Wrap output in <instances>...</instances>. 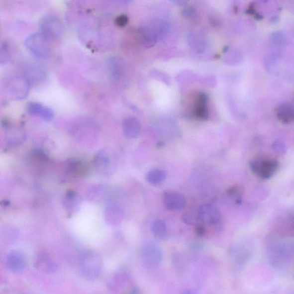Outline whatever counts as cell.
I'll list each match as a JSON object with an SVG mask.
<instances>
[{
  "mask_svg": "<svg viewBox=\"0 0 294 294\" xmlns=\"http://www.w3.org/2000/svg\"><path fill=\"white\" fill-rule=\"evenodd\" d=\"M25 44L27 49L36 58L44 59L49 57V40L40 32L35 33L28 36Z\"/></svg>",
  "mask_w": 294,
  "mask_h": 294,
  "instance_id": "cell-2",
  "label": "cell"
},
{
  "mask_svg": "<svg viewBox=\"0 0 294 294\" xmlns=\"http://www.w3.org/2000/svg\"><path fill=\"white\" fill-rule=\"evenodd\" d=\"M164 203L167 209L171 211H180L185 207L186 200L180 193L175 192H167L164 195Z\"/></svg>",
  "mask_w": 294,
  "mask_h": 294,
  "instance_id": "cell-8",
  "label": "cell"
},
{
  "mask_svg": "<svg viewBox=\"0 0 294 294\" xmlns=\"http://www.w3.org/2000/svg\"><path fill=\"white\" fill-rule=\"evenodd\" d=\"M28 112L32 116H38L47 121L51 120L54 117V111L49 107L43 104L31 102L27 104Z\"/></svg>",
  "mask_w": 294,
  "mask_h": 294,
  "instance_id": "cell-9",
  "label": "cell"
},
{
  "mask_svg": "<svg viewBox=\"0 0 294 294\" xmlns=\"http://www.w3.org/2000/svg\"><path fill=\"white\" fill-rule=\"evenodd\" d=\"M141 33H142L143 42L145 46L150 48L155 45L158 38V33L155 29L144 28Z\"/></svg>",
  "mask_w": 294,
  "mask_h": 294,
  "instance_id": "cell-14",
  "label": "cell"
},
{
  "mask_svg": "<svg viewBox=\"0 0 294 294\" xmlns=\"http://www.w3.org/2000/svg\"><path fill=\"white\" fill-rule=\"evenodd\" d=\"M9 47L8 42H3L0 46V63L4 64L9 60Z\"/></svg>",
  "mask_w": 294,
  "mask_h": 294,
  "instance_id": "cell-20",
  "label": "cell"
},
{
  "mask_svg": "<svg viewBox=\"0 0 294 294\" xmlns=\"http://www.w3.org/2000/svg\"><path fill=\"white\" fill-rule=\"evenodd\" d=\"M194 114L200 120H206L209 117L207 108V96L203 93H199L196 96Z\"/></svg>",
  "mask_w": 294,
  "mask_h": 294,
  "instance_id": "cell-10",
  "label": "cell"
},
{
  "mask_svg": "<svg viewBox=\"0 0 294 294\" xmlns=\"http://www.w3.org/2000/svg\"><path fill=\"white\" fill-rule=\"evenodd\" d=\"M152 232L159 240H165L168 237V230L166 223L162 220H156L152 225Z\"/></svg>",
  "mask_w": 294,
  "mask_h": 294,
  "instance_id": "cell-15",
  "label": "cell"
},
{
  "mask_svg": "<svg viewBox=\"0 0 294 294\" xmlns=\"http://www.w3.org/2000/svg\"><path fill=\"white\" fill-rule=\"evenodd\" d=\"M128 18L127 16L125 15H121L117 17L116 20V24L119 26V27H124L128 23Z\"/></svg>",
  "mask_w": 294,
  "mask_h": 294,
  "instance_id": "cell-22",
  "label": "cell"
},
{
  "mask_svg": "<svg viewBox=\"0 0 294 294\" xmlns=\"http://www.w3.org/2000/svg\"><path fill=\"white\" fill-rule=\"evenodd\" d=\"M252 172L257 177L267 180L273 177L279 167V163L273 158L261 157L255 159L249 163Z\"/></svg>",
  "mask_w": 294,
  "mask_h": 294,
  "instance_id": "cell-3",
  "label": "cell"
},
{
  "mask_svg": "<svg viewBox=\"0 0 294 294\" xmlns=\"http://www.w3.org/2000/svg\"><path fill=\"white\" fill-rule=\"evenodd\" d=\"M102 260L95 253H88L82 258L81 271L83 276L87 280L95 281L101 274Z\"/></svg>",
  "mask_w": 294,
  "mask_h": 294,
  "instance_id": "cell-1",
  "label": "cell"
},
{
  "mask_svg": "<svg viewBox=\"0 0 294 294\" xmlns=\"http://www.w3.org/2000/svg\"><path fill=\"white\" fill-rule=\"evenodd\" d=\"M130 294H138V292H137V290L135 289L133 290V291H132Z\"/></svg>",
  "mask_w": 294,
  "mask_h": 294,
  "instance_id": "cell-24",
  "label": "cell"
},
{
  "mask_svg": "<svg viewBox=\"0 0 294 294\" xmlns=\"http://www.w3.org/2000/svg\"><path fill=\"white\" fill-rule=\"evenodd\" d=\"M122 129L124 135L127 138L135 139L139 135L141 125L140 122L135 117H128L125 119L122 123Z\"/></svg>",
  "mask_w": 294,
  "mask_h": 294,
  "instance_id": "cell-11",
  "label": "cell"
},
{
  "mask_svg": "<svg viewBox=\"0 0 294 294\" xmlns=\"http://www.w3.org/2000/svg\"><path fill=\"white\" fill-rule=\"evenodd\" d=\"M69 171L74 177L83 176L88 171V166L85 162L76 160L70 163Z\"/></svg>",
  "mask_w": 294,
  "mask_h": 294,
  "instance_id": "cell-16",
  "label": "cell"
},
{
  "mask_svg": "<svg viewBox=\"0 0 294 294\" xmlns=\"http://www.w3.org/2000/svg\"><path fill=\"white\" fill-rule=\"evenodd\" d=\"M204 232H205V229H204V227L201 225L197 226L196 233L198 234V235L202 236L204 233Z\"/></svg>",
  "mask_w": 294,
  "mask_h": 294,
  "instance_id": "cell-23",
  "label": "cell"
},
{
  "mask_svg": "<svg viewBox=\"0 0 294 294\" xmlns=\"http://www.w3.org/2000/svg\"><path fill=\"white\" fill-rule=\"evenodd\" d=\"M167 174L165 171L160 169L152 170L147 174L148 182L152 185H157L165 180Z\"/></svg>",
  "mask_w": 294,
  "mask_h": 294,
  "instance_id": "cell-17",
  "label": "cell"
},
{
  "mask_svg": "<svg viewBox=\"0 0 294 294\" xmlns=\"http://www.w3.org/2000/svg\"><path fill=\"white\" fill-rule=\"evenodd\" d=\"M279 120L284 124H290L294 121V111L290 104L284 103L278 107L277 111Z\"/></svg>",
  "mask_w": 294,
  "mask_h": 294,
  "instance_id": "cell-13",
  "label": "cell"
},
{
  "mask_svg": "<svg viewBox=\"0 0 294 294\" xmlns=\"http://www.w3.org/2000/svg\"><path fill=\"white\" fill-rule=\"evenodd\" d=\"M197 219L204 224L216 225L221 220V212L213 204H204L197 212Z\"/></svg>",
  "mask_w": 294,
  "mask_h": 294,
  "instance_id": "cell-6",
  "label": "cell"
},
{
  "mask_svg": "<svg viewBox=\"0 0 294 294\" xmlns=\"http://www.w3.org/2000/svg\"><path fill=\"white\" fill-rule=\"evenodd\" d=\"M95 164L99 170H103L107 168V166L110 165V159L107 157L105 152H99L95 159Z\"/></svg>",
  "mask_w": 294,
  "mask_h": 294,
  "instance_id": "cell-19",
  "label": "cell"
},
{
  "mask_svg": "<svg viewBox=\"0 0 294 294\" xmlns=\"http://www.w3.org/2000/svg\"><path fill=\"white\" fill-rule=\"evenodd\" d=\"M272 147L274 151L279 155H285L288 149L284 141L280 140L275 141Z\"/></svg>",
  "mask_w": 294,
  "mask_h": 294,
  "instance_id": "cell-21",
  "label": "cell"
},
{
  "mask_svg": "<svg viewBox=\"0 0 294 294\" xmlns=\"http://www.w3.org/2000/svg\"><path fill=\"white\" fill-rule=\"evenodd\" d=\"M7 263L10 270L18 272L24 269L26 260L21 253L17 251L11 252L7 258Z\"/></svg>",
  "mask_w": 294,
  "mask_h": 294,
  "instance_id": "cell-12",
  "label": "cell"
},
{
  "mask_svg": "<svg viewBox=\"0 0 294 294\" xmlns=\"http://www.w3.org/2000/svg\"><path fill=\"white\" fill-rule=\"evenodd\" d=\"M141 255L143 262L151 267L159 265L163 259L161 249L158 245L152 243L144 245L141 249Z\"/></svg>",
  "mask_w": 294,
  "mask_h": 294,
  "instance_id": "cell-7",
  "label": "cell"
},
{
  "mask_svg": "<svg viewBox=\"0 0 294 294\" xmlns=\"http://www.w3.org/2000/svg\"><path fill=\"white\" fill-rule=\"evenodd\" d=\"M243 189L239 185H234L229 188L226 192V195L236 204H240L241 202V197L243 194Z\"/></svg>",
  "mask_w": 294,
  "mask_h": 294,
  "instance_id": "cell-18",
  "label": "cell"
},
{
  "mask_svg": "<svg viewBox=\"0 0 294 294\" xmlns=\"http://www.w3.org/2000/svg\"><path fill=\"white\" fill-rule=\"evenodd\" d=\"M30 84L24 76L14 77L7 83L6 90L10 98L18 101L27 98Z\"/></svg>",
  "mask_w": 294,
  "mask_h": 294,
  "instance_id": "cell-4",
  "label": "cell"
},
{
  "mask_svg": "<svg viewBox=\"0 0 294 294\" xmlns=\"http://www.w3.org/2000/svg\"><path fill=\"white\" fill-rule=\"evenodd\" d=\"M39 28L40 33L49 40L58 38L63 32L62 22L54 16L48 15L42 18Z\"/></svg>",
  "mask_w": 294,
  "mask_h": 294,
  "instance_id": "cell-5",
  "label": "cell"
}]
</instances>
